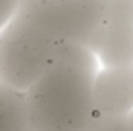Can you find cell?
<instances>
[{
	"mask_svg": "<svg viewBox=\"0 0 133 131\" xmlns=\"http://www.w3.org/2000/svg\"><path fill=\"white\" fill-rule=\"evenodd\" d=\"M60 44L14 13L0 29V83L25 93L56 62Z\"/></svg>",
	"mask_w": 133,
	"mask_h": 131,
	"instance_id": "7a4b0ae2",
	"label": "cell"
},
{
	"mask_svg": "<svg viewBox=\"0 0 133 131\" xmlns=\"http://www.w3.org/2000/svg\"><path fill=\"white\" fill-rule=\"evenodd\" d=\"M104 8L106 0H27L17 4L16 16L52 40L87 44Z\"/></svg>",
	"mask_w": 133,
	"mask_h": 131,
	"instance_id": "3957f363",
	"label": "cell"
},
{
	"mask_svg": "<svg viewBox=\"0 0 133 131\" xmlns=\"http://www.w3.org/2000/svg\"><path fill=\"white\" fill-rule=\"evenodd\" d=\"M0 131H29L25 93L0 83Z\"/></svg>",
	"mask_w": 133,
	"mask_h": 131,
	"instance_id": "8992f818",
	"label": "cell"
},
{
	"mask_svg": "<svg viewBox=\"0 0 133 131\" xmlns=\"http://www.w3.org/2000/svg\"><path fill=\"white\" fill-rule=\"evenodd\" d=\"M93 102L98 116H125L133 110V64L104 66L93 79Z\"/></svg>",
	"mask_w": 133,
	"mask_h": 131,
	"instance_id": "5b68a950",
	"label": "cell"
},
{
	"mask_svg": "<svg viewBox=\"0 0 133 131\" xmlns=\"http://www.w3.org/2000/svg\"><path fill=\"white\" fill-rule=\"evenodd\" d=\"M89 131H131V118L125 116H98L95 114Z\"/></svg>",
	"mask_w": 133,
	"mask_h": 131,
	"instance_id": "52a82bcc",
	"label": "cell"
},
{
	"mask_svg": "<svg viewBox=\"0 0 133 131\" xmlns=\"http://www.w3.org/2000/svg\"><path fill=\"white\" fill-rule=\"evenodd\" d=\"M17 2H19V4H21V2H27V0H17Z\"/></svg>",
	"mask_w": 133,
	"mask_h": 131,
	"instance_id": "30bf717a",
	"label": "cell"
},
{
	"mask_svg": "<svg viewBox=\"0 0 133 131\" xmlns=\"http://www.w3.org/2000/svg\"><path fill=\"white\" fill-rule=\"evenodd\" d=\"M85 46L104 66L133 64V0H106L104 16Z\"/></svg>",
	"mask_w": 133,
	"mask_h": 131,
	"instance_id": "277c9868",
	"label": "cell"
},
{
	"mask_svg": "<svg viewBox=\"0 0 133 131\" xmlns=\"http://www.w3.org/2000/svg\"><path fill=\"white\" fill-rule=\"evenodd\" d=\"M17 0H0V29L12 19V16L17 10Z\"/></svg>",
	"mask_w": 133,
	"mask_h": 131,
	"instance_id": "ba28073f",
	"label": "cell"
},
{
	"mask_svg": "<svg viewBox=\"0 0 133 131\" xmlns=\"http://www.w3.org/2000/svg\"><path fill=\"white\" fill-rule=\"evenodd\" d=\"M95 73L56 58L25 91L29 131H89L97 114L93 102Z\"/></svg>",
	"mask_w": 133,
	"mask_h": 131,
	"instance_id": "6da1fadb",
	"label": "cell"
},
{
	"mask_svg": "<svg viewBox=\"0 0 133 131\" xmlns=\"http://www.w3.org/2000/svg\"><path fill=\"white\" fill-rule=\"evenodd\" d=\"M129 118H131V131H133V110H131V114H129Z\"/></svg>",
	"mask_w": 133,
	"mask_h": 131,
	"instance_id": "9c48e42d",
	"label": "cell"
}]
</instances>
